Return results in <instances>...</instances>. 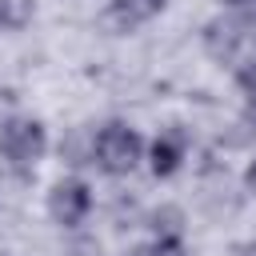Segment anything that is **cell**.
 <instances>
[{
  "label": "cell",
  "mask_w": 256,
  "mask_h": 256,
  "mask_svg": "<svg viewBox=\"0 0 256 256\" xmlns=\"http://www.w3.org/2000/svg\"><path fill=\"white\" fill-rule=\"evenodd\" d=\"M144 160V140L132 124L124 120H108L104 128H96V144H92V164L108 176H128L136 164Z\"/></svg>",
  "instance_id": "1"
},
{
  "label": "cell",
  "mask_w": 256,
  "mask_h": 256,
  "mask_svg": "<svg viewBox=\"0 0 256 256\" xmlns=\"http://www.w3.org/2000/svg\"><path fill=\"white\" fill-rule=\"evenodd\" d=\"M44 152H48V132H44L40 120H32V116H8L0 124V156H4V164L12 172L28 176L44 160Z\"/></svg>",
  "instance_id": "2"
},
{
  "label": "cell",
  "mask_w": 256,
  "mask_h": 256,
  "mask_svg": "<svg viewBox=\"0 0 256 256\" xmlns=\"http://www.w3.org/2000/svg\"><path fill=\"white\" fill-rule=\"evenodd\" d=\"M248 28H252V16H236V12L208 20L204 24V52L216 64H236L240 68V60L252 52V32Z\"/></svg>",
  "instance_id": "3"
},
{
  "label": "cell",
  "mask_w": 256,
  "mask_h": 256,
  "mask_svg": "<svg viewBox=\"0 0 256 256\" xmlns=\"http://www.w3.org/2000/svg\"><path fill=\"white\" fill-rule=\"evenodd\" d=\"M92 212V188L80 180V176H64L52 184L48 192V216L60 224V228H80Z\"/></svg>",
  "instance_id": "4"
},
{
  "label": "cell",
  "mask_w": 256,
  "mask_h": 256,
  "mask_svg": "<svg viewBox=\"0 0 256 256\" xmlns=\"http://www.w3.org/2000/svg\"><path fill=\"white\" fill-rule=\"evenodd\" d=\"M184 160H188V132H184L180 124H172V128H164V132L152 140V148H148V168H152L156 176H172V172H180Z\"/></svg>",
  "instance_id": "5"
},
{
  "label": "cell",
  "mask_w": 256,
  "mask_h": 256,
  "mask_svg": "<svg viewBox=\"0 0 256 256\" xmlns=\"http://www.w3.org/2000/svg\"><path fill=\"white\" fill-rule=\"evenodd\" d=\"M164 8H168V0H108L104 20H108L116 32H132V28L148 24V20H156Z\"/></svg>",
  "instance_id": "6"
},
{
  "label": "cell",
  "mask_w": 256,
  "mask_h": 256,
  "mask_svg": "<svg viewBox=\"0 0 256 256\" xmlns=\"http://www.w3.org/2000/svg\"><path fill=\"white\" fill-rule=\"evenodd\" d=\"M148 228H152V244L180 252V236H184V216H180V208H172V204L156 208V212L148 216Z\"/></svg>",
  "instance_id": "7"
},
{
  "label": "cell",
  "mask_w": 256,
  "mask_h": 256,
  "mask_svg": "<svg viewBox=\"0 0 256 256\" xmlns=\"http://www.w3.org/2000/svg\"><path fill=\"white\" fill-rule=\"evenodd\" d=\"M36 16V0H0V20L4 28H24Z\"/></svg>",
  "instance_id": "8"
},
{
  "label": "cell",
  "mask_w": 256,
  "mask_h": 256,
  "mask_svg": "<svg viewBox=\"0 0 256 256\" xmlns=\"http://www.w3.org/2000/svg\"><path fill=\"white\" fill-rule=\"evenodd\" d=\"M224 8H232L236 16H256V0H220Z\"/></svg>",
  "instance_id": "9"
},
{
  "label": "cell",
  "mask_w": 256,
  "mask_h": 256,
  "mask_svg": "<svg viewBox=\"0 0 256 256\" xmlns=\"http://www.w3.org/2000/svg\"><path fill=\"white\" fill-rule=\"evenodd\" d=\"M244 188H248V196H256V160H248V168H244Z\"/></svg>",
  "instance_id": "10"
},
{
  "label": "cell",
  "mask_w": 256,
  "mask_h": 256,
  "mask_svg": "<svg viewBox=\"0 0 256 256\" xmlns=\"http://www.w3.org/2000/svg\"><path fill=\"white\" fill-rule=\"evenodd\" d=\"M240 256H256V244H248V248H244V252H240Z\"/></svg>",
  "instance_id": "11"
},
{
  "label": "cell",
  "mask_w": 256,
  "mask_h": 256,
  "mask_svg": "<svg viewBox=\"0 0 256 256\" xmlns=\"http://www.w3.org/2000/svg\"><path fill=\"white\" fill-rule=\"evenodd\" d=\"M0 28H4V20H0Z\"/></svg>",
  "instance_id": "12"
}]
</instances>
